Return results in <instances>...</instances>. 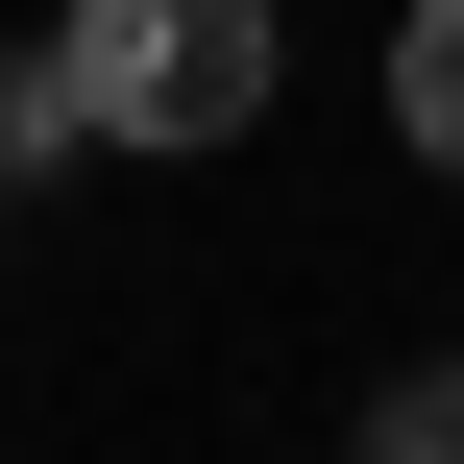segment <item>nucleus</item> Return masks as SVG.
<instances>
[{
	"mask_svg": "<svg viewBox=\"0 0 464 464\" xmlns=\"http://www.w3.org/2000/svg\"><path fill=\"white\" fill-rule=\"evenodd\" d=\"M49 73H73L98 147H245V122L294 98V24H269V0H73Z\"/></svg>",
	"mask_w": 464,
	"mask_h": 464,
	"instance_id": "1",
	"label": "nucleus"
},
{
	"mask_svg": "<svg viewBox=\"0 0 464 464\" xmlns=\"http://www.w3.org/2000/svg\"><path fill=\"white\" fill-rule=\"evenodd\" d=\"M392 122H416V171H464V0L392 24Z\"/></svg>",
	"mask_w": 464,
	"mask_h": 464,
	"instance_id": "2",
	"label": "nucleus"
}]
</instances>
